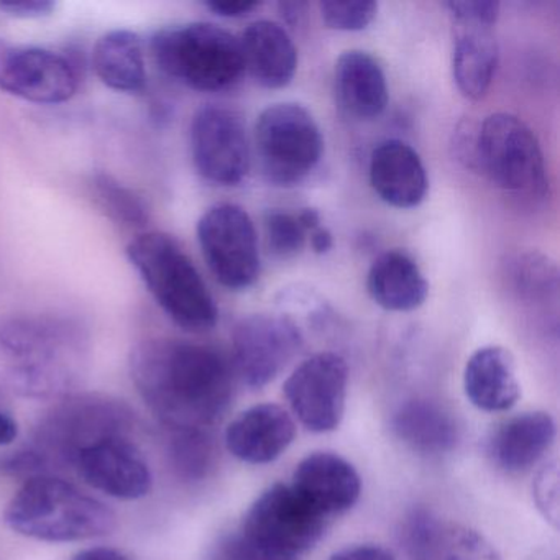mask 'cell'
<instances>
[{
  "instance_id": "cell-13",
  "label": "cell",
  "mask_w": 560,
  "mask_h": 560,
  "mask_svg": "<svg viewBox=\"0 0 560 560\" xmlns=\"http://www.w3.org/2000/svg\"><path fill=\"white\" fill-rule=\"evenodd\" d=\"M349 369L334 352H320L296 366L284 383V396L310 431H336L346 412Z\"/></svg>"
},
{
  "instance_id": "cell-9",
  "label": "cell",
  "mask_w": 560,
  "mask_h": 560,
  "mask_svg": "<svg viewBox=\"0 0 560 560\" xmlns=\"http://www.w3.org/2000/svg\"><path fill=\"white\" fill-rule=\"evenodd\" d=\"M198 242L209 270L232 291L250 288L260 277L254 221L241 206H212L198 222Z\"/></svg>"
},
{
  "instance_id": "cell-20",
  "label": "cell",
  "mask_w": 560,
  "mask_h": 560,
  "mask_svg": "<svg viewBox=\"0 0 560 560\" xmlns=\"http://www.w3.org/2000/svg\"><path fill=\"white\" fill-rule=\"evenodd\" d=\"M241 42L245 70L267 90H281L293 81L298 50L280 24L258 21L245 28Z\"/></svg>"
},
{
  "instance_id": "cell-18",
  "label": "cell",
  "mask_w": 560,
  "mask_h": 560,
  "mask_svg": "<svg viewBox=\"0 0 560 560\" xmlns=\"http://www.w3.org/2000/svg\"><path fill=\"white\" fill-rule=\"evenodd\" d=\"M296 435V424L287 409L273 402L252 406L225 431V445L238 460L264 465L284 454Z\"/></svg>"
},
{
  "instance_id": "cell-39",
  "label": "cell",
  "mask_w": 560,
  "mask_h": 560,
  "mask_svg": "<svg viewBox=\"0 0 560 560\" xmlns=\"http://www.w3.org/2000/svg\"><path fill=\"white\" fill-rule=\"evenodd\" d=\"M71 560H130L126 553L110 547H93V549L81 550Z\"/></svg>"
},
{
  "instance_id": "cell-42",
  "label": "cell",
  "mask_w": 560,
  "mask_h": 560,
  "mask_svg": "<svg viewBox=\"0 0 560 560\" xmlns=\"http://www.w3.org/2000/svg\"><path fill=\"white\" fill-rule=\"evenodd\" d=\"M298 221H300V224L303 225L304 231L307 232V235L311 234V232L316 231V229L320 228V214L316 211V209L313 208H306L303 209V211L300 212V214H296Z\"/></svg>"
},
{
  "instance_id": "cell-31",
  "label": "cell",
  "mask_w": 560,
  "mask_h": 560,
  "mask_svg": "<svg viewBox=\"0 0 560 560\" xmlns=\"http://www.w3.org/2000/svg\"><path fill=\"white\" fill-rule=\"evenodd\" d=\"M264 225L268 250L275 257L291 258L303 250L307 232L296 215L284 211H270L265 214Z\"/></svg>"
},
{
  "instance_id": "cell-41",
  "label": "cell",
  "mask_w": 560,
  "mask_h": 560,
  "mask_svg": "<svg viewBox=\"0 0 560 560\" xmlns=\"http://www.w3.org/2000/svg\"><path fill=\"white\" fill-rule=\"evenodd\" d=\"M19 438V424L12 416L0 411V447L11 445Z\"/></svg>"
},
{
  "instance_id": "cell-29",
  "label": "cell",
  "mask_w": 560,
  "mask_h": 560,
  "mask_svg": "<svg viewBox=\"0 0 560 560\" xmlns=\"http://www.w3.org/2000/svg\"><path fill=\"white\" fill-rule=\"evenodd\" d=\"M514 281L521 296L529 301L557 300L559 280L557 270L546 257L537 254L523 255L514 264Z\"/></svg>"
},
{
  "instance_id": "cell-30",
  "label": "cell",
  "mask_w": 560,
  "mask_h": 560,
  "mask_svg": "<svg viewBox=\"0 0 560 560\" xmlns=\"http://www.w3.org/2000/svg\"><path fill=\"white\" fill-rule=\"evenodd\" d=\"M445 527L429 511L415 510L409 514L402 530V540L415 560L438 559Z\"/></svg>"
},
{
  "instance_id": "cell-40",
  "label": "cell",
  "mask_w": 560,
  "mask_h": 560,
  "mask_svg": "<svg viewBox=\"0 0 560 560\" xmlns=\"http://www.w3.org/2000/svg\"><path fill=\"white\" fill-rule=\"evenodd\" d=\"M311 247H313L314 254L324 255L334 247V237L330 234L329 229L320 225L316 231L311 232Z\"/></svg>"
},
{
  "instance_id": "cell-35",
  "label": "cell",
  "mask_w": 560,
  "mask_h": 560,
  "mask_svg": "<svg viewBox=\"0 0 560 560\" xmlns=\"http://www.w3.org/2000/svg\"><path fill=\"white\" fill-rule=\"evenodd\" d=\"M219 560H284L281 557L267 552L261 547L255 546L250 540L237 534L222 547Z\"/></svg>"
},
{
  "instance_id": "cell-5",
  "label": "cell",
  "mask_w": 560,
  "mask_h": 560,
  "mask_svg": "<svg viewBox=\"0 0 560 560\" xmlns=\"http://www.w3.org/2000/svg\"><path fill=\"white\" fill-rule=\"evenodd\" d=\"M152 54L166 77L199 93L228 90L245 71L238 38L206 22L156 32Z\"/></svg>"
},
{
  "instance_id": "cell-4",
  "label": "cell",
  "mask_w": 560,
  "mask_h": 560,
  "mask_svg": "<svg viewBox=\"0 0 560 560\" xmlns=\"http://www.w3.org/2000/svg\"><path fill=\"white\" fill-rule=\"evenodd\" d=\"M127 257L166 316L188 332H208L219 319L218 304L178 242L147 232L130 242Z\"/></svg>"
},
{
  "instance_id": "cell-26",
  "label": "cell",
  "mask_w": 560,
  "mask_h": 560,
  "mask_svg": "<svg viewBox=\"0 0 560 560\" xmlns=\"http://www.w3.org/2000/svg\"><path fill=\"white\" fill-rule=\"evenodd\" d=\"M93 68L101 83L117 93L137 94L145 90V57L139 34L113 31L97 40Z\"/></svg>"
},
{
  "instance_id": "cell-36",
  "label": "cell",
  "mask_w": 560,
  "mask_h": 560,
  "mask_svg": "<svg viewBox=\"0 0 560 560\" xmlns=\"http://www.w3.org/2000/svg\"><path fill=\"white\" fill-rule=\"evenodd\" d=\"M57 4L50 0H24V2H0V12L9 18L34 21L54 14Z\"/></svg>"
},
{
  "instance_id": "cell-25",
  "label": "cell",
  "mask_w": 560,
  "mask_h": 560,
  "mask_svg": "<svg viewBox=\"0 0 560 560\" xmlns=\"http://www.w3.org/2000/svg\"><path fill=\"white\" fill-rule=\"evenodd\" d=\"M393 432L409 448L422 455L454 451L458 425L451 412L425 399L405 402L393 416Z\"/></svg>"
},
{
  "instance_id": "cell-23",
  "label": "cell",
  "mask_w": 560,
  "mask_h": 560,
  "mask_svg": "<svg viewBox=\"0 0 560 560\" xmlns=\"http://www.w3.org/2000/svg\"><path fill=\"white\" fill-rule=\"evenodd\" d=\"M340 106L357 119H376L388 106V84L382 67L365 51L340 55L334 71Z\"/></svg>"
},
{
  "instance_id": "cell-1",
  "label": "cell",
  "mask_w": 560,
  "mask_h": 560,
  "mask_svg": "<svg viewBox=\"0 0 560 560\" xmlns=\"http://www.w3.org/2000/svg\"><path fill=\"white\" fill-rule=\"evenodd\" d=\"M130 373L143 401L170 429H208L224 415L234 389L231 363L219 350L183 340L140 343Z\"/></svg>"
},
{
  "instance_id": "cell-3",
  "label": "cell",
  "mask_w": 560,
  "mask_h": 560,
  "mask_svg": "<svg viewBox=\"0 0 560 560\" xmlns=\"http://www.w3.org/2000/svg\"><path fill=\"white\" fill-rule=\"evenodd\" d=\"M0 350L15 385L31 396H54L73 385L83 339L70 324L47 317H15L0 324Z\"/></svg>"
},
{
  "instance_id": "cell-28",
  "label": "cell",
  "mask_w": 560,
  "mask_h": 560,
  "mask_svg": "<svg viewBox=\"0 0 560 560\" xmlns=\"http://www.w3.org/2000/svg\"><path fill=\"white\" fill-rule=\"evenodd\" d=\"M170 457L186 480H201L214 458V445L206 429H172Z\"/></svg>"
},
{
  "instance_id": "cell-17",
  "label": "cell",
  "mask_w": 560,
  "mask_h": 560,
  "mask_svg": "<svg viewBox=\"0 0 560 560\" xmlns=\"http://www.w3.org/2000/svg\"><path fill=\"white\" fill-rule=\"evenodd\" d=\"M291 488L317 513L330 520L359 501L362 481L346 458L330 452H314L298 465Z\"/></svg>"
},
{
  "instance_id": "cell-16",
  "label": "cell",
  "mask_w": 560,
  "mask_h": 560,
  "mask_svg": "<svg viewBox=\"0 0 560 560\" xmlns=\"http://www.w3.org/2000/svg\"><path fill=\"white\" fill-rule=\"evenodd\" d=\"M73 465L90 487L117 500H140L152 490L149 464L124 434L109 435L81 448Z\"/></svg>"
},
{
  "instance_id": "cell-27",
  "label": "cell",
  "mask_w": 560,
  "mask_h": 560,
  "mask_svg": "<svg viewBox=\"0 0 560 560\" xmlns=\"http://www.w3.org/2000/svg\"><path fill=\"white\" fill-rule=\"evenodd\" d=\"M93 188L97 202L110 219L127 228H145L149 208L133 189L127 188L109 173H97Z\"/></svg>"
},
{
  "instance_id": "cell-33",
  "label": "cell",
  "mask_w": 560,
  "mask_h": 560,
  "mask_svg": "<svg viewBox=\"0 0 560 560\" xmlns=\"http://www.w3.org/2000/svg\"><path fill=\"white\" fill-rule=\"evenodd\" d=\"M324 24L334 31H365L375 21L378 4L375 2H336L327 0L319 4Z\"/></svg>"
},
{
  "instance_id": "cell-43",
  "label": "cell",
  "mask_w": 560,
  "mask_h": 560,
  "mask_svg": "<svg viewBox=\"0 0 560 560\" xmlns=\"http://www.w3.org/2000/svg\"><path fill=\"white\" fill-rule=\"evenodd\" d=\"M306 5L304 2H281L280 11L283 18L287 19V22L294 24V22H300V19L303 18V11L306 9Z\"/></svg>"
},
{
  "instance_id": "cell-14",
  "label": "cell",
  "mask_w": 560,
  "mask_h": 560,
  "mask_svg": "<svg viewBox=\"0 0 560 560\" xmlns=\"http://www.w3.org/2000/svg\"><path fill=\"white\" fill-rule=\"evenodd\" d=\"M127 415L122 405L96 396L68 399L44 422L38 435L40 451L31 452L38 464L55 455L73 464L81 448L109 438L124 434Z\"/></svg>"
},
{
  "instance_id": "cell-24",
  "label": "cell",
  "mask_w": 560,
  "mask_h": 560,
  "mask_svg": "<svg viewBox=\"0 0 560 560\" xmlns=\"http://www.w3.org/2000/svg\"><path fill=\"white\" fill-rule=\"evenodd\" d=\"M366 288L380 307L393 313L418 310L429 294V283L421 268L401 250L385 252L373 261Z\"/></svg>"
},
{
  "instance_id": "cell-34",
  "label": "cell",
  "mask_w": 560,
  "mask_h": 560,
  "mask_svg": "<svg viewBox=\"0 0 560 560\" xmlns=\"http://www.w3.org/2000/svg\"><path fill=\"white\" fill-rule=\"evenodd\" d=\"M559 474H557V465H547L539 477H537L536 485H534V494H536L537 504L540 510L546 514L547 520L557 523L559 517Z\"/></svg>"
},
{
  "instance_id": "cell-22",
  "label": "cell",
  "mask_w": 560,
  "mask_h": 560,
  "mask_svg": "<svg viewBox=\"0 0 560 560\" xmlns=\"http://www.w3.org/2000/svg\"><path fill=\"white\" fill-rule=\"evenodd\" d=\"M556 421L542 411L523 412L498 425L488 451L498 467L523 471L536 465L556 439Z\"/></svg>"
},
{
  "instance_id": "cell-37",
  "label": "cell",
  "mask_w": 560,
  "mask_h": 560,
  "mask_svg": "<svg viewBox=\"0 0 560 560\" xmlns=\"http://www.w3.org/2000/svg\"><path fill=\"white\" fill-rule=\"evenodd\" d=\"M330 560H395L392 552L375 546V544H362V546L347 547L334 553Z\"/></svg>"
},
{
  "instance_id": "cell-11",
  "label": "cell",
  "mask_w": 560,
  "mask_h": 560,
  "mask_svg": "<svg viewBox=\"0 0 560 560\" xmlns=\"http://www.w3.org/2000/svg\"><path fill=\"white\" fill-rule=\"evenodd\" d=\"M196 170L212 185L237 186L250 170V143L244 120L234 110L205 106L189 130Z\"/></svg>"
},
{
  "instance_id": "cell-8",
  "label": "cell",
  "mask_w": 560,
  "mask_h": 560,
  "mask_svg": "<svg viewBox=\"0 0 560 560\" xmlns=\"http://www.w3.org/2000/svg\"><path fill=\"white\" fill-rule=\"evenodd\" d=\"M327 523L291 485L277 483L252 504L241 536L273 556L294 560L319 542Z\"/></svg>"
},
{
  "instance_id": "cell-15",
  "label": "cell",
  "mask_w": 560,
  "mask_h": 560,
  "mask_svg": "<svg viewBox=\"0 0 560 560\" xmlns=\"http://www.w3.org/2000/svg\"><path fill=\"white\" fill-rule=\"evenodd\" d=\"M0 91L37 104H63L78 91L70 60L35 47L0 40Z\"/></svg>"
},
{
  "instance_id": "cell-19",
  "label": "cell",
  "mask_w": 560,
  "mask_h": 560,
  "mask_svg": "<svg viewBox=\"0 0 560 560\" xmlns=\"http://www.w3.org/2000/svg\"><path fill=\"white\" fill-rule=\"evenodd\" d=\"M370 183L382 201L398 209L418 208L429 188L421 156L401 140H386L373 150Z\"/></svg>"
},
{
  "instance_id": "cell-10",
  "label": "cell",
  "mask_w": 560,
  "mask_h": 560,
  "mask_svg": "<svg viewBox=\"0 0 560 560\" xmlns=\"http://www.w3.org/2000/svg\"><path fill=\"white\" fill-rule=\"evenodd\" d=\"M445 8L454 21L452 70L455 84L467 100H483L497 71L498 45L493 28L500 4L491 0H464L447 2Z\"/></svg>"
},
{
  "instance_id": "cell-21",
  "label": "cell",
  "mask_w": 560,
  "mask_h": 560,
  "mask_svg": "<svg viewBox=\"0 0 560 560\" xmlns=\"http://www.w3.org/2000/svg\"><path fill=\"white\" fill-rule=\"evenodd\" d=\"M464 388L475 408L510 411L521 396L513 355L503 347H481L465 365Z\"/></svg>"
},
{
  "instance_id": "cell-32",
  "label": "cell",
  "mask_w": 560,
  "mask_h": 560,
  "mask_svg": "<svg viewBox=\"0 0 560 560\" xmlns=\"http://www.w3.org/2000/svg\"><path fill=\"white\" fill-rule=\"evenodd\" d=\"M435 560H501L493 544L468 527L444 529Z\"/></svg>"
},
{
  "instance_id": "cell-12",
  "label": "cell",
  "mask_w": 560,
  "mask_h": 560,
  "mask_svg": "<svg viewBox=\"0 0 560 560\" xmlns=\"http://www.w3.org/2000/svg\"><path fill=\"white\" fill-rule=\"evenodd\" d=\"M232 346L238 376L264 388L300 353L303 334L287 314H252L235 326Z\"/></svg>"
},
{
  "instance_id": "cell-6",
  "label": "cell",
  "mask_w": 560,
  "mask_h": 560,
  "mask_svg": "<svg viewBox=\"0 0 560 560\" xmlns=\"http://www.w3.org/2000/svg\"><path fill=\"white\" fill-rule=\"evenodd\" d=\"M465 160L504 195L537 201L547 192L546 163L537 137L520 117L498 113L475 130Z\"/></svg>"
},
{
  "instance_id": "cell-7",
  "label": "cell",
  "mask_w": 560,
  "mask_h": 560,
  "mask_svg": "<svg viewBox=\"0 0 560 560\" xmlns=\"http://www.w3.org/2000/svg\"><path fill=\"white\" fill-rule=\"evenodd\" d=\"M254 140L261 172L275 186L300 185L323 159V132L300 104L267 107L255 124Z\"/></svg>"
},
{
  "instance_id": "cell-2",
  "label": "cell",
  "mask_w": 560,
  "mask_h": 560,
  "mask_svg": "<svg viewBox=\"0 0 560 560\" xmlns=\"http://www.w3.org/2000/svg\"><path fill=\"white\" fill-rule=\"evenodd\" d=\"M4 523L31 539L78 542L109 534L116 527V514L70 481L34 475L9 501Z\"/></svg>"
},
{
  "instance_id": "cell-38",
  "label": "cell",
  "mask_w": 560,
  "mask_h": 560,
  "mask_svg": "<svg viewBox=\"0 0 560 560\" xmlns=\"http://www.w3.org/2000/svg\"><path fill=\"white\" fill-rule=\"evenodd\" d=\"M258 5H260L258 2H219L215 0V2H208L206 8L221 18L241 19L252 14Z\"/></svg>"
}]
</instances>
